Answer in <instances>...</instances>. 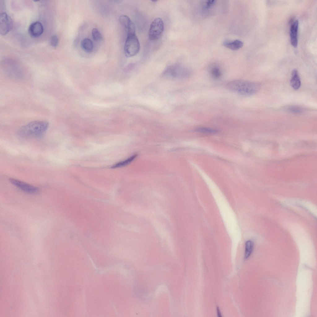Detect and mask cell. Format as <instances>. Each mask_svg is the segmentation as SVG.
I'll return each mask as SVG.
<instances>
[{
  "instance_id": "obj_6",
  "label": "cell",
  "mask_w": 317,
  "mask_h": 317,
  "mask_svg": "<svg viewBox=\"0 0 317 317\" xmlns=\"http://www.w3.org/2000/svg\"><path fill=\"white\" fill-rule=\"evenodd\" d=\"M149 217L152 221L157 232L161 239L166 241L168 244L170 246H172V240L168 230L156 219L153 217V215L150 216Z\"/></svg>"
},
{
  "instance_id": "obj_8",
  "label": "cell",
  "mask_w": 317,
  "mask_h": 317,
  "mask_svg": "<svg viewBox=\"0 0 317 317\" xmlns=\"http://www.w3.org/2000/svg\"><path fill=\"white\" fill-rule=\"evenodd\" d=\"M12 21L10 17L5 12L0 15V33L2 35L7 34L12 28Z\"/></svg>"
},
{
  "instance_id": "obj_1",
  "label": "cell",
  "mask_w": 317,
  "mask_h": 317,
  "mask_svg": "<svg viewBox=\"0 0 317 317\" xmlns=\"http://www.w3.org/2000/svg\"><path fill=\"white\" fill-rule=\"evenodd\" d=\"M226 86L230 91L245 96L254 94L260 88V85L258 83L241 80L229 81Z\"/></svg>"
},
{
  "instance_id": "obj_5",
  "label": "cell",
  "mask_w": 317,
  "mask_h": 317,
  "mask_svg": "<svg viewBox=\"0 0 317 317\" xmlns=\"http://www.w3.org/2000/svg\"><path fill=\"white\" fill-rule=\"evenodd\" d=\"M164 29V24L160 18H155L152 22L149 31V37L152 41L158 39L162 35Z\"/></svg>"
},
{
  "instance_id": "obj_14",
  "label": "cell",
  "mask_w": 317,
  "mask_h": 317,
  "mask_svg": "<svg viewBox=\"0 0 317 317\" xmlns=\"http://www.w3.org/2000/svg\"><path fill=\"white\" fill-rule=\"evenodd\" d=\"M82 49L86 52H91L93 48V44L92 40L89 38H85L82 40L81 42Z\"/></svg>"
},
{
  "instance_id": "obj_4",
  "label": "cell",
  "mask_w": 317,
  "mask_h": 317,
  "mask_svg": "<svg viewBox=\"0 0 317 317\" xmlns=\"http://www.w3.org/2000/svg\"><path fill=\"white\" fill-rule=\"evenodd\" d=\"M140 44L136 33H127L124 46L125 56L131 57L137 54L140 50Z\"/></svg>"
},
{
  "instance_id": "obj_25",
  "label": "cell",
  "mask_w": 317,
  "mask_h": 317,
  "mask_svg": "<svg viewBox=\"0 0 317 317\" xmlns=\"http://www.w3.org/2000/svg\"><path fill=\"white\" fill-rule=\"evenodd\" d=\"M217 311L218 316V317H222V315H221V312H220V310H219V308L218 307H217Z\"/></svg>"
},
{
  "instance_id": "obj_23",
  "label": "cell",
  "mask_w": 317,
  "mask_h": 317,
  "mask_svg": "<svg viewBox=\"0 0 317 317\" xmlns=\"http://www.w3.org/2000/svg\"><path fill=\"white\" fill-rule=\"evenodd\" d=\"M58 38L55 35H53L50 39V45L53 47H56L58 43Z\"/></svg>"
},
{
  "instance_id": "obj_13",
  "label": "cell",
  "mask_w": 317,
  "mask_h": 317,
  "mask_svg": "<svg viewBox=\"0 0 317 317\" xmlns=\"http://www.w3.org/2000/svg\"><path fill=\"white\" fill-rule=\"evenodd\" d=\"M223 45L226 47L233 50H236L242 47L243 43L241 41L236 40L231 41H226L224 43Z\"/></svg>"
},
{
  "instance_id": "obj_9",
  "label": "cell",
  "mask_w": 317,
  "mask_h": 317,
  "mask_svg": "<svg viewBox=\"0 0 317 317\" xmlns=\"http://www.w3.org/2000/svg\"><path fill=\"white\" fill-rule=\"evenodd\" d=\"M9 181L14 185L25 192L34 193H37L39 191L37 188L18 180L11 178Z\"/></svg>"
},
{
  "instance_id": "obj_10",
  "label": "cell",
  "mask_w": 317,
  "mask_h": 317,
  "mask_svg": "<svg viewBox=\"0 0 317 317\" xmlns=\"http://www.w3.org/2000/svg\"><path fill=\"white\" fill-rule=\"evenodd\" d=\"M43 31V27L41 23L39 21H36L30 24L28 32L31 37L37 38L42 35Z\"/></svg>"
},
{
  "instance_id": "obj_17",
  "label": "cell",
  "mask_w": 317,
  "mask_h": 317,
  "mask_svg": "<svg viewBox=\"0 0 317 317\" xmlns=\"http://www.w3.org/2000/svg\"><path fill=\"white\" fill-rule=\"evenodd\" d=\"M254 247L253 242L251 241H247L245 244V258L247 259L251 255Z\"/></svg>"
},
{
  "instance_id": "obj_19",
  "label": "cell",
  "mask_w": 317,
  "mask_h": 317,
  "mask_svg": "<svg viewBox=\"0 0 317 317\" xmlns=\"http://www.w3.org/2000/svg\"><path fill=\"white\" fill-rule=\"evenodd\" d=\"M88 105L91 106L99 108H108L112 106V103H101L95 102H89Z\"/></svg>"
},
{
  "instance_id": "obj_16",
  "label": "cell",
  "mask_w": 317,
  "mask_h": 317,
  "mask_svg": "<svg viewBox=\"0 0 317 317\" xmlns=\"http://www.w3.org/2000/svg\"><path fill=\"white\" fill-rule=\"evenodd\" d=\"M137 154L133 155L127 159L119 162L111 167L112 168H115L125 166L131 162L137 156Z\"/></svg>"
},
{
  "instance_id": "obj_22",
  "label": "cell",
  "mask_w": 317,
  "mask_h": 317,
  "mask_svg": "<svg viewBox=\"0 0 317 317\" xmlns=\"http://www.w3.org/2000/svg\"><path fill=\"white\" fill-rule=\"evenodd\" d=\"M92 34L93 38L94 41H98L102 39V35L100 31L97 28H94L93 29Z\"/></svg>"
},
{
  "instance_id": "obj_2",
  "label": "cell",
  "mask_w": 317,
  "mask_h": 317,
  "mask_svg": "<svg viewBox=\"0 0 317 317\" xmlns=\"http://www.w3.org/2000/svg\"><path fill=\"white\" fill-rule=\"evenodd\" d=\"M49 126V124L47 121H34L22 127L19 130L18 134L23 137L39 136L47 130Z\"/></svg>"
},
{
  "instance_id": "obj_7",
  "label": "cell",
  "mask_w": 317,
  "mask_h": 317,
  "mask_svg": "<svg viewBox=\"0 0 317 317\" xmlns=\"http://www.w3.org/2000/svg\"><path fill=\"white\" fill-rule=\"evenodd\" d=\"M190 73L188 70L176 67H170L166 70L163 75L166 77L175 79H183L188 77Z\"/></svg>"
},
{
  "instance_id": "obj_21",
  "label": "cell",
  "mask_w": 317,
  "mask_h": 317,
  "mask_svg": "<svg viewBox=\"0 0 317 317\" xmlns=\"http://www.w3.org/2000/svg\"><path fill=\"white\" fill-rule=\"evenodd\" d=\"M287 110L289 112L294 114H299L302 113L303 111L301 107L295 106H289Z\"/></svg>"
},
{
  "instance_id": "obj_18",
  "label": "cell",
  "mask_w": 317,
  "mask_h": 317,
  "mask_svg": "<svg viewBox=\"0 0 317 317\" xmlns=\"http://www.w3.org/2000/svg\"><path fill=\"white\" fill-rule=\"evenodd\" d=\"M210 73L212 77L215 80L219 79L222 75L220 70L219 67H214L211 69Z\"/></svg>"
},
{
  "instance_id": "obj_11",
  "label": "cell",
  "mask_w": 317,
  "mask_h": 317,
  "mask_svg": "<svg viewBox=\"0 0 317 317\" xmlns=\"http://www.w3.org/2000/svg\"><path fill=\"white\" fill-rule=\"evenodd\" d=\"M299 22L296 20L292 24L290 31V41L291 44L294 47H296L298 43L297 34Z\"/></svg>"
},
{
  "instance_id": "obj_24",
  "label": "cell",
  "mask_w": 317,
  "mask_h": 317,
  "mask_svg": "<svg viewBox=\"0 0 317 317\" xmlns=\"http://www.w3.org/2000/svg\"><path fill=\"white\" fill-rule=\"evenodd\" d=\"M215 0H209L205 3L204 7L205 9H208L214 5L215 3Z\"/></svg>"
},
{
  "instance_id": "obj_15",
  "label": "cell",
  "mask_w": 317,
  "mask_h": 317,
  "mask_svg": "<svg viewBox=\"0 0 317 317\" xmlns=\"http://www.w3.org/2000/svg\"><path fill=\"white\" fill-rule=\"evenodd\" d=\"M119 21L127 30L134 24L129 17L125 15H120L119 18Z\"/></svg>"
},
{
  "instance_id": "obj_20",
  "label": "cell",
  "mask_w": 317,
  "mask_h": 317,
  "mask_svg": "<svg viewBox=\"0 0 317 317\" xmlns=\"http://www.w3.org/2000/svg\"><path fill=\"white\" fill-rule=\"evenodd\" d=\"M195 131L198 132L207 133H215L218 132L217 130L205 127H199L196 129Z\"/></svg>"
},
{
  "instance_id": "obj_3",
  "label": "cell",
  "mask_w": 317,
  "mask_h": 317,
  "mask_svg": "<svg viewBox=\"0 0 317 317\" xmlns=\"http://www.w3.org/2000/svg\"><path fill=\"white\" fill-rule=\"evenodd\" d=\"M122 90L121 85L118 83L107 85H98L92 86L90 91L95 94L100 96H109L119 93Z\"/></svg>"
},
{
  "instance_id": "obj_12",
  "label": "cell",
  "mask_w": 317,
  "mask_h": 317,
  "mask_svg": "<svg viewBox=\"0 0 317 317\" xmlns=\"http://www.w3.org/2000/svg\"><path fill=\"white\" fill-rule=\"evenodd\" d=\"M290 85L294 89L297 90L300 87L301 81L298 72L296 69L293 70L291 73Z\"/></svg>"
}]
</instances>
